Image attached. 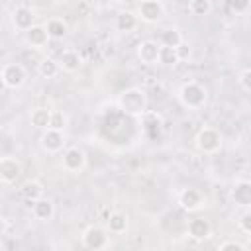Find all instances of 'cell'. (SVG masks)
<instances>
[{
	"instance_id": "obj_6",
	"label": "cell",
	"mask_w": 251,
	"mask_h": 251,
	"mask_svg": "<svg viewBox=\"0 0 251 251\" xmlns=\"http://www.w3.org/2000/svg\"><path fill=\"white\" fill-rule=\"evenodd\" d=\"M176 202H178V206H180L184 212H198V210H202V208L206 206V196H204L198 188L188 186V188H182V190L178 192Z\"/></svg>"
},
{
	"instance_id": "obj_19",
	"label": "cell",
	"mask_w": 251,
	"mask_h": 251,
	"mask_svg": "<svg viewBox=\"0 0 251 251\" xmlns=\"http://www.w3.org/2000/svg\"><path fill=\"white\" fill-rule=\"evenodd\" d=\"M106 229L110 233H126L127 231V216L122 212H110V216L106 218Z\"/></svg>"
},
{
	"instance_id": "obj_9",
	"label": "cell",
	"mask_w": 251,
	"mask_h": 251,
	"mask_svg": "<svg viewBox=\"0 0 251 251\" xmlns=\"http://www.w3.org/2000/svg\"><path fill=\"white\" fill-rule=\"evenodd\" d=\"M159 53H161V43H157L155 39H143L135 47V55L143 65H157Z\"/></svg>"
},
{
	"instance_id": "obj_13",
	"label": "cell",
	"mask_w": 251,
	"mask_h": 251,
	"mask_svg": "<svg viewBox=\"0 0 251 251\" xmlns=\"http://www.w3.org/2000/svg\"><path fill=\"white\" fill-rule=\"evenodd\" d=\"M229 198L239 208H251V180H237L229 192Z\"/></svg>"
},
{
	"instance_id": "obj_8",
	"label": "cell",
	"mask_w": 251,
	"mask_h": 251,
	"mask_svg": "<svg viewBox=\"0 0 251 251\" xmlns=\"http://www.w3.org/2000/svg\"><path fill=\"white\" fill-rule=\"evenodd\" d=\"M39 145L47 153H59V151H63V147H65V131L53 129V127L43 129L41 131V137H39Z\"/></svg>"
},
{
	"instance_id": "obj_33",
	"label": "cell",
	"mask_w": 251,
	"mask_h": 251,
	"mask_svg": "<svg viewBox=\"0 0 251 251\" xmlns=\"http://www.w3.org/2000/svg\"><path fill=\"white\" fill-rule=\"evenodd\" d=\"M176 53H178V59H180V61H186V59L190 57V45H188L186 41H182V43L176 47Z\"/></svg>"
},
{
	"instance_id": "obj_22",
	"label": "cell",
	"mask_w": 251,
	"mask_h": 251,
	"mask_svg": "<svg viewBox=\"0 0 251 251\" xmlns=\"http://www.w3.org/2000/svg\"><path fill=\"white\" fill-rule=\"evenodd\" d=\"M20 194L31 204L33 200H37V198L43 196V184L39 180H25L22 184V188H20Z\"/></svg>"
},
{
	"instance_id": "obj_28",
	"label": "cell",
	"mask_w": 251,
	"mask_h": 251,
	"mask_svg": "<svg viewBox=\"0 0 251 251\" xmlns=\"http://www.w3.org/2000/svg\"><path fill=\"white\" fill-rule=\"evenodd\" d=\"M67 124H69V118H67V114L63 110H51V124H49V127L65 131Z\"/></svg>"
},
{
	"instance_id": "obj_10",
	"label": "cell",
	"mask_w": 251,
	"mask_h": 251,
	"mask_svg": "<svg viewBox=\"0 0 251 251\" xmlns=\"http://www.w3.org/2000/svg\"><path fill=\"white\" fill-rule=\"evenodd\" d=\"M22 163L16 157H2L0 159V180L2 184H14L22 176Z\"/></svg>"
},
{
	"instance_id": "obj_24",
	"label": "cell",
	"mask_w": 251,
	"mask_h": 251,
	"mask_svg": "<svg viewBox=\"0 0 251 251\" xmlns=\"http://www.w3.org/2000/svg\"><path fill=\"white\" fill-rule=\"evenodd\" d=\"M182 33L176 29V27H165L161 31V45H167V47H178L182 43Z\"/></svg>"
},
{
	"instance_id": "obj_27",
	"label": "cell",
	"mask_w": 251,
	"mask_h": 251,
	"mask_svg": "<svg viewBox=\"0 0 251 251\" xmlns=\"http://www.w3.org/2000/svg\"><path fill=\"white\" fill-rule=\"evenodd\" d=\"M180 59H178V53H176V47H167V45H161V53H159V63L165 65V67H173L176 65Z\"/></svg>"
},
{
	"instance_id": "obj_12",
	"label": "cell",
	"mask_w": 251,
	"mask_h": 251,
	"mask_svg": "<svg viewBox=\"0 0 251 251\" xmlns=\"http://www.w3.org/2000/svg\"><path fill=\"white\" fill-rule=\"evenodd\" d=\"M35 24V12L27 6H16L12 10V25L20 31H27Z\"/></svg>"
},
{
	"instance_id": "obj_3",
	"label": "cell",
	"mask_w": 251,
	"mask_h": 251,
	"mask_svg": "<svg viewBox=\"0 0 251 251\" xmlns=\"http://www.w3.org/2000/svg\"><path fill=\"white\" fill-rule=\"evenodd\" d=\"M194 145L200 153L214 155L222 149V133L212 126H204L202 129H198V133L194 137Z\"/></svg>"
},
{
	"instance_id": "obj_31",
	"label": "cell",
	"mask_w": 251,
	"mask_h": 251,
	"mask_svg": "<svg viewBox=\"0 0 251 251\" xmlns=\"http://www.w3.org/2000/svg\"><path fill=\"white\" fill-rule=\"evenodd\" d=\"M249 6H251V0H229V8H231V12H235V14L247 12Z\"/></svg>"
},
{
	"instance_id": "obj_25",
	"label": "cell",
	"mask_w": 251,
	"mask_h": 251,
	"mask_svg": "<svg viewBox=\"0 0 251 251\" xmlns=\"http://www.w3.org/2000/svg\"><path fill=\"white\" fill-rule=\"evenodd\" d=\"M141 124H143V127H145V131H151V129H161V126H163V118H161V114L159 112H153V110H147L143 116H141Z\"/></svg>"
},
{
	"instance_id": "obj_26",
	"label": "cell",
	"mask_w": 251,
	"mask_h": 251,
	"mask_svg": "<svg viewBox=\"0 0 251 251\" xmlns=\"http://www.w3.org/2000/svg\"><path fill=\"white\" fill-rule=\"evenodd\" d=\"M188 12L196 18H204L212 12V0H190L188 2Z\"/></svg>"
},
{
	"instance_id": "obj_14",
	"label": "cell",
	"mask_w": 251,
	"mask_h": 251,
	"mask_svg": "<svg viewBox=\"0 0 251 251\" xmlns=\"http://www.w3.org/2000/svg\"><path fill=\"white\" fill-rule=\"evenodd\" d=\"M24 37H25V43L31 45L33 49H43L47 45V41L51 39L47 27L45 25H39V24H33L27 31H24Z\"/></svg>"
},
{
	"instance_id": "obj_2",
	"label": "cell",
	"mask_w": 251,
	"mask_h": 251,
	"mask_svg": "<svg viewBox=\"0 0 251 251\" xmlns=\"http://www.w3.org/2000/svg\"><path fill=\"white\" fill-rule=\"evenodd\" d=\"M178 100L188 110H200L208 102V90L204 84H200L196 80H186L178 88Z\"/></svg>"
},
{
	"instance_id": "obj_23",
	"label": "cell",
	"mask_w": 251,
	"mask_h": 251,
	"mask_svg": "<svg viewBox=\"0 0 251 251\" xmlns=\"http://www.w3.org/2000/svg\"><path fill=\"white\" fill-rule=\"evenodd\" d=\"M45 27H47L51 39H63V37L69 33V25H67V22L61 20V18H49L47 24H45Z\"/></svg>"
},
{
	"instance_id": "obj_7",
	"label": "cell",
	"mask_w": 251,
	"mask_h": 251,
	"mask_svg": "<svg viewBox=\"0 0 251 251\" xmlns=\"http://www.w3.org/2000/svg\"><path fill=\"white\" fill-rule=\"evenodd\" d=\"M86 165V153L78 147V145H73V147H67L63 151V157H61V167L69 173H78L82 171Z\"/></svg>"
},
{
	"instance_id": "obj_30",
	"label": "cell",
	"mask_w": 251,
	"mask_h": 251,
	"mask_svg": "<svg viewBox=\"0 0 251 251\" xmlns=\"http://www.w3.org/2000/svg\"><path fill=\"white\" fill-rule=\"evenodd\" d=\"M237 224H239V229H241L243 233L251 235V208H247V210H245V212L239 216Z\"/></svg>"
},
{
	"instance_id": "obj_1",
	"label": "cell",
	"mask_w": 251,
	"mask_h": 251,
	"mask_svg": "<svg viewBox=\"0 0 251 251\" xmlns=\"http://www.w3.org/2000/svg\"><path fill=\"white\" fill-rule=\"evenodd\" d=\"M118 108L131 118H141L147 112V92L139 86H129L118 94Z\"/></svg>"
},
{
	"instance_id": "obj_29",
	"label": "cell",
	"mask_w": 251,
	"mask_h": 251,
	"mask_svg": "<svg viewBox=\"0 0 251 251\" xmlns=\"http://www.w3.org/2000/svg\"><path fill=\"white\" fill-rule=\"evenodd\" d=\"M247 245L237 241V239H226L224 243H220V251H245Z\"/></svg>"
},
{
	"instance_id": "obj_21",
	"label": "cell",
	"mask_w": 251,
	"mask_h": 251,
	"mask_svg": "<svg viewBox=\"0 0 251 251\" xmlns=\"http://www.w3.org/2000/svg\"><path fill=\"white\" fill-rule=\"evenodd\" d=\"M61 71V65L59 61L51 59V57H43L39 63H37V75L43 76V78H55Z\"/></svg>"
},
{
	"instance_id": "obj_32",
	"label": "cell",
	"mask_w": 251,
	"mask_h": 251,
	"mask_svg": "<svg viewBox=\"0 0 251 251\" xmlns=\"http://www.w3.org/2000/svg\"><path fill=\"white\" fill-rule=\"evenodd\" d=\"M239 84H241L247 92H251V67H249V69H243V71L239 73Z\"/></svg>"
},
{
	"instance_id": "obj_15",
	"label": "cell",
	"mask_w": 251,
	"mask_h": 251,
	"mask_svg": "<svg viewBox=\"0 0 251 251\" xmlns=\"http://www.w3.org/2000/svg\"><path fill=\"white\" fill-rule=\"evenodd\" d=\"M186 233L194 241H204V239H208L212 235V226L204 218H192L188 222V226H186Z\"/></svg>"
},
{
	"instance_id": "obj_4",
	"label": "cell",
	"mask_w": 251,
	"mask_h": 251,
	"mask_svg": "<svg viewBox=\"0 0 251 251\" xmlns=\"http://www.w3.org/2000/svg\"><path fill=\"white\" fill-rule=\"evenodd\" d=\"M0 78H2V84L10 90H16L20 86H24L25 78H27V73H25V67L22 63H6L0 71Z\"/></svg>"
},
{
	"instance_id": "obj_20",
	"label": "cell",
	"mask_w": 251,
	"mask_h": 251,
	"mask_svg": "<svg viewBox=\"0 0 251 251\" xmlns=\"http://www.w3.org/2000/svg\"><path fill=\"white\" fill-rule=\"evenodd\" d=\"M29 122H31V126L35 129H41V131L47 129L49 124H51V110L49 108H43V106L33 108L31 114H29Z\"/></svg>"
},
{
	"instance_id": "obj_18",
	"label": "cell",
	"mask_w": 251,
	"mask_h": 251,
	"mask_svg": "<svg viewBox=\"0 0 251 251\" xmlns=\"http://www.w3.org/2000/svg\"><path fill=\"white\" fill-rule=\"evenodd\" d=\"M116 29L118 31H122V33H131L135 27H137V24H139V16L135 14V12H129V10H124V12H120L118 16H116Z\"/></svg>"
},
{
	"instance_id": "obj_16",
	"label": "cell",
	"mask_w": 251,
	"mask_h": 251,
	"mask_svg": "<svg viewBox=\"0 0 251 251\" xmlns=\"http://www.w3.org/2000/svg\"><path fill=\"white\" fill-rule=\"evenodd\" d=\"M31 214H33V218L39 220V222L51 220V218L55 216V204H53V200H51V198H45V196L33 200V202H31Z\"/></svg>"
},
{
	"instance_id": "obj_11",
	"label": "cell",
	"mask_w": 251,
	"mask_h": 251,
	"mask_svg": "<svg viewBox=\"0 0 251 251\" xmlns=\"http://www.w3.org/2000/svg\"><path fill=\"white\" fill-rule=\"evenodd\" d=\"M163 4L161 0H141L137 6V16L145 24H155L163 18Z\"/></svg>"
},
{
	"instance_id": "obj_5",
	"label": "cell",
	"mask_w": 251,
	"mask_h": 251,
	"mask_svg": "<svg viewBox=\"0 0 251 251\" xmlns=\"http://www.w3.org/2000/svg\"><path fill=\"white\" fill-rule=\"evenodd\" d=\"M82 245L86 249H92V251H100V249H106L110 239H108V229L100 227V226H88L84 231H82Z\"/></svg>"
},
{
	"instance_id": "obj_17",
	"label": "cell",
	"mask_w": 251,
	"mask_h": 251,
	"mask_svg": "<svg viewBox=\"0 0 251 251\" xmlns=\"http://www.w3.org/2000/svg\"><path fill=\"white\" fill-rule=\"evenodd\" d=\"M59 65H61V71L65 73H76L82 67V57L75 49H65L59 55Z\"/></svg>"
}]
</instances>
